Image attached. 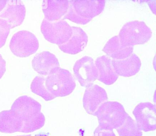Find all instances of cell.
I'll return each mask as SVG.
<instances>
[{
    "label": "cell",
    "instance_id": "cell-8",
    "mask_svg": "<svg viewBox=\"0 0 156 136\" xmlns=\"http://www.w3.org/2000/svg\"><path fill=\"white\" fill-rule=\"evenodd\" d=\"M73 72L76 80L82 86L86 88L93 85L98 77V73L94 59L88 56H84L76 62Z\"/></svg>",
    "mask_w": 156,
    "mask_h": 136
},
{
    "label": "cell",
    "instance_id": "cell-3",
    "mask_svg": "<svg viewBox=\"0 0 156 136\" xmlns=\"http://www.w3.org/2000/svg\"><path fill=\"white\" fill-rule=\"evenodd\" d=\"M44 85L52 100L70 95L76 86L75 80L68 70L59 67L45 77Z\"/></svg>",
    "mask_w": 156,
    "mask_h": 136
},
{
    "label": "cell",
    "instance_id": "cell-17",
    "mask_svg": "<svg viewBox=\"0 0 156 136\" xmlns=\"http://www.w3.org/2000/svg\"><path fill=\"white\" fill-rule=\"evenodd\" d=\"M133 47H124L119 41L118 36L112 37L106 44L103 49L108 56L113 60H123L133 53Z\"/></svg>",
    "mask_w": 156,
    "mask_h": 136
},
{
    "label": "cell",
    "instance_id": "cell-14",
    "mask_svg": "<svg viewBox=\"0 0 156 136\" xmlns=\"http://www.w3.org/2000/svg\"><path fill=\"white\" fill-rule=\"evenodd\" d=\"M73 34L64 44L59 45L61 51L66 53L75 55L84 49L88 42V36L81 28L72 27Z\"/></svg>",
    "mask_w": 156,
    "mask_h": 136
},
{
    "label": "cell",
    "instance_id": "cell-22",
    "mask_svg": "<svg viewBox=\"0 0 156 136\" xmlns=\"http://www.w3.org/2000/svg\"><path fill=\"white\" fill-rule=\"evenodd\" d=\"M93 136H116L112 130L98 126L94 131Z\"/></svg>",
    "mask_w": 156,
    "mask_h": 136
},
{
    "label": "cell",
    "instance_id": "cell-9",
    "mask_svg": "<svg viewBox=\"0 0 156 136\" xmlns=\"http://www.w3.org/2000/svg\"><path fill=\"white\" fill-rule=\"evenodd\" d=\"M133 114L140 129L145 132L156 129V106L150 102L140 103L134 109Z\"/></svg>",
    "mask_w": 156,
    "mask_h": 136
},
{
    "label": "cell",
    "instance_id": "cell-24",
    "mask_svg": "<svg viewBox=\"0 0 156 136\" xmlns=\"http://www.w3.org/2000/svg\"><path fill=\"white\" fill-rule=\"evenodd\" d=\"M7 1L0 0V13L1 12L7 4Z\"/></svg>",
    "mask_w": 156,
    "mask_h": 136
},
{
    "label": "cell",
    "instance_id": "cell-7",
    "mask_svg": "<svg viewBox=\"0 0 156 136\" xmlns=\"http://www.w3.org/2000/svg\"><path fill=\"white\" fill-rule=\"evenodd\" d=\"M10 48L13 54L20 57H26L36 52L39 47V41L30 32L20 31L11 40Z\"/></svg>",
    "mask_w": 156,
    "mask_h": 136
},
{
    "label": "cell",
    "instance_id": "cell-5",
    "mask_svg": "<svg viewBox=\"0 0 156 136\" xmlns=\"http://www.w3.org/2000/svg\"><path fill=\"white\" fill-rule=\"evenodd\" d=\"M152 32L145 22L132 21L126 23L119 31V41L124 47H133L148 41L151 38Z\"/></svg>",
    "mask_w": 156,
    "mask_h": 136
},
{
    "label": "cell",
    "instance_id": "cell-4",
    "mask_svg": "<svg viewBox=\"0 0 156 136\" xmlns=\"http://www.w3.org/2000/svg\"><path fill=\"white\" fill-rule=\"evenodd\" d=\"M123 106L116 101H107L102 104L95 114L99 126L112 130L121 126L128 116Z\"/></svg>",
    "mask_w": 156,
    "mask_h": 136
},
{
    "label": "cell",
    "instance_id": "cell-1",
    "mask_svg": "<svg viewBox=\"0 0 156 136\" xmlns=\"http://www.w3.org/2000/svg\"><path fill=\"white\" fill-rule=\"evenodd\" d=\"M41 105L28 96L18 98L10 110L22 126L21 132L29 133L40 129L44 126L45 118L41 112Z\"/></svg>",
    "mask_w": 156,
    "mask_h": 136
},
{
    "label": "cell",
    "instance_id": "cell-13",
    "mask_svg": "<svg viewBox=\"0 0 156 136\" xmlns=\"http://www.w3.org/2000/svg\"><path fill=\"white\" fill-rule=\"evenodd\" d=\"M32 63L34 69L43 76H47L55 68L60 67L59 61L55 55L49 52L37 54Z\"/></svg>",
    "mask_w": 156,
    "mask_h": 136
},
{
    "label": "cell",
    "instance_id": "cell-10",
    "mask_svg": "<svg viewBox=\"0 0 156 136\" xmlns=\"http://www.w3.org/2000/svg\"><path fill=\"white\" fill-rule=\"evenodd\" d=\"M108 96L104 88L98 85H92L87 88L83 98V105L89 115L95 116L100 106L107 102Z\"/></svg>",
    "mask_w": 156,
    "mask_h": 136
},
{
    "label": "cell",
    "instance_id": "cell-21",
    "mask_svg": "<svg viewBox=\"0 0 156 136\" xmlns=\"http://www.w3.org/2000/svg\"><path fill=\"white\" fill-rule=\"evenodd\" d=\"M11 28L8 23L0 19V48L4 46L9 34Z\"/></svg>",
    "mask_w": 156,
    "mask_h": 136
},
{
    "label": "cell",
    "instance_id": "cell-25",
    "mask_svg": "<svg viewBox=\"0 0 156 136\" xmlns=\"http://www.w3.org/2000/svg\"><path fill=\"white\" fill-rule=\"evenodd\" d=\"M31 136V135H21V136Z\"/></svg>",
    "mask_w": 156,
    "mask_h": 136
},
{
    "label": "cell",
    "instance_id": "cell-20",
    "mask_svg": "<svg viewBox=\"0 0 156 136\" xmlns=\"http://www.w3.org/2000/svg\"><path fill=\"white\" fill-rule=\"evenodd\" d=\"M45 76H38L33 80L31 84V90L33 93L41 97L45 101L51 100L44 85Z\"/></svg>",
    "mask_w": 156,
    "mask_h": 136
},
{
    "label": "cell",
    "instance_id": "cell-19",
    "mask_svg": "<svg viewBox=\"0 0 156 136\" xmlns=\"http://www.w3.org/2000/svg\"><path fill=\"white\" fill-rule=\"evenodd\" d=\"M119 136H142V132L136 122L129 115L124 123L116 129Z\"/></svg>",
    "mask_w": 156,
    "mask_h": 136
},
{
    "label": "cell",
    "instance_id": "cell-11",
    "mask_svg": "<svg viewBox=\"0 0 156 136\" xmlns=\"http://www.w3.org/2000/svg\"><path fill=\"white\" fill-rule=\"evenodd\" d=\"M26 8L22 2L17 0L7 1V4L0 13V19L6 21L11 29L20 26L23 22Z\"/></svg>",
    "mask_w": 156,
    "mask_h": 136
},
{
    "label": "cell",
    "instance_id": "cell-16",
    "mask_svg": "<svg viewBox=\"0 0 156 136\" xmlns=\"http://www.w3.org/2000/svg\"><path fill=\"white\" fill-rule=\"evenodd\" d=\"M98 73V79L105 84L109 85L116 81L119 76L113 68L112 60L107 55L98 57L95 63Z\"/></svg>",
    "mask_w": 156,
    "mask_h": 136
},
{
    "label": "cell",
    "instance_id": "cell-18",
    "mask_svg": "<svg viewBox=\"0 0 156 136\" xmlns=\"http://www.w3.org/2000/svg\"><path fill=\"white\" fill-rule=\"evenodd\" d=\"M22 129L21 124L11 110H3L0 112V132L5 133L21 132Z\"/></svg>",
    "mask_w": 156,
    "mask_h": 136
},
{
    "label": "cell",
    "instance_id": "cell-12",
    "mask_svg": "<svg viewBox=\"0 0 156 136\" xmlns=\"http://www.w3.org/2000/svg\"><path fill=\"white\" fill-rule=\"evenodd\" d=\"M69 1L44 0L43 2L42 10L44 18L50 22L62 20L68 11Z\"/></svg>",
    "mask_w": 156,
    "mask_h": 136
},
{
    "label": "cell",
    "instance_id": "cell-6",
    "mask_svg": "<svg viewBox=\"0 0 156 136\" xmlns=\"http://www.w3.org/2000/svg\"><path fill=\"white\" fill-rule=\"evenodd\" d=\"M41 31L47 41L58 46L66 43L73 34L72 27L62 20L50 22L44 19Z\"/></svg>",
    "mask_w": 156,
    "mask_h": 136
},
{
    "label": "cell",
    "instance_id": "cell-2",
    "mask_svg": "<svg viewBox=\"0 0 156 136\" xmlns=\"http://www.w3.org/2000/svg\"><path fill=\"white\" fill-rule=\"evenodd\" d=\"M105 5L104 0L69 1L68 11L62 20H68L75 23L84 25L102 13Z\"/></svg>",
    "mask_w": 156,
    "mask_h": 136
},
{
    "label": "cell",
    "instance_id": "cell-23",
    "mask_svg": "<svg viewBox=\"0 0 156 136\" xmlns=\"http://www.w3.org/2000/svg\"><path fill=\"white\" fill-rule=\"evenodd\" d=\"M6 61L2 58L1 55L0 54V79L2 77L6 72Z\"/></svg>",
    "mask_w": 156,
    "mask_h": 136
},
{
    "label": "cell",
    "instance_id": "cell-15",
    "mask_svg": "<svg viewBox=\"0 0 156 136\" xmlns=\"http://www.w3.org/2000/svg\"><path fill=\"white\" fill-rule=\"evenodd\" d=\"M112 64L116 73L125 77L136 75L140 70L141 65L139 57L135 53L123 60H112Z\"/></svg>",
    "mask_w": 156,
    "mask_h": 136
}]
</instances>
